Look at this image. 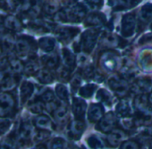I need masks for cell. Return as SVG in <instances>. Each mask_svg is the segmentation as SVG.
Wrapping results in <instances>:
<instances>
[{"instance_id":"cell-1","label":"cell","mask_w":152,"mask_h":149,"mask_svg":"<svg viewBox=\"0 0 152 149\" xmlns=\"http://www.w3.org/2000/svg\"><path fill=\"white\" fill-rule=\"evenodd\" d=\"M67 22L80 23L87 15V7L83 4H73L64 9Z\"/></svg>"},{"instance_id":"cell-2","label":"cell","mask_w":152,"mask_h":149,"mask_svg":"<svg viewBox=\"0 0 152 149\" xmlns=\"http://www.w3.org/2000/svg\"><path fill=\"white\" fill-rule=\"evenodd\" d=\"M98 37H99V32L95 29L88 30L83 33L81 39V47L85 53L89 54L93 50L97 43Z\"/></svg>"},{"instance_id":"cell-3","label":"cell","mask_w":152,"mask_h":149,"mask_svg":"<svg viewBox=\"0 0 152 149\" xmlns=\"http://www.w3.org/2000/svg\"><path fill=\"white\" fill-rule=\"evenodd\" d=\"M136 31V20L133 15H126L121 22V34L124 38H131Z\"/></svg>"},{"instance_id":"cell-4","label":"cell","mask_w":152,"mask_h":149,"mask_svg":"<svg viewBox=\"0 0 152 149\" xmlns=\"http://www.w3.org/2000/svg\"><path fill=\"white\" fill-rule=\"evenodd\" d=\"M100 64L107 71H115L119 65V58L112 52H106L100 57Z\"/></svg>"},{"instance_id":"cell-5","label":"cell","mask_w":152,"mask_h":149,"mask_svg":"<svg viewBox=\"0 0 152 149\" xmlns=\"http://www.w3.org/2000/svg\"><path fill=\"white\" fill-rule=\"evenodd\" d=\"M108 85L111 88V89L118 96L125 95L130 89L129 84L127 83L125 80L118 78V77H115V76L109 78Z\"/></svg>"},{"instance_id":"cell-6","label":"cell","mask_w":152,"mask_h":149,"mask_svg":"<svg viewBox=\"0 0 152 149\" xmlns=\"http://www.w3.org/2000/svg\"><path fill=\"white\" fill-rule=\"evenodd\" d=\"M79 32H80V30H78L77 28L62 27V28H58L56 31V36L59 41L64 42V43H68Z\"/></svg>"},{"instance_id":"cell-7","label":"cell","mask_w":152,"mask_h":149,"mask_svg":"<svg viewBox=\"0 0 152 149\" xmlns=\"http://www.w3.org/2000/svg\"><path fill=\"white\" fill-rule=\"evenodd\" d=\"M0 100H1V107H0V112L1 115L5 116L7 113H9L15 105V100L13 96L8 92H2L0 96Z\"/></svg>"},{"instance_id":"cell-8","label":"cell","mask_w":152,"mask_h":149,"mask_svg":"<svg viewBox=\"0 0 152 149\" xmlns=\"http://www.w3.org/2000/svg\"><path fill=\"white\" fill-rule=\"evenodd\" d=\"M106 23V16L102 13L94 12L90 14L85 20V25L91 28L101 27Z\"/></svg>"},{"instance_id":"cell-9","label":"cell","mask_w":152,"mask_h":149,"mask_svg":"<svg viewBox=\"0 0 152 149\" xmlns=\"http://www.w3.org/2000/svg\"><path fill=\"white\" fill-rule=\"evenodd\" d=\"M115 124V114L109 113L107 114L103 119L100 120L99 123L98 124V129L101 130L102 132H107L113 130V127Z\"/></svg>"},{"instance_id":"cell-10","label":"cell","mask_w":152,"mask_h":149,"mask_svg":"<svg viewBox=\"0 0 152 149\" xmlns=\"http://www.w3.org/2000/svg\"><path fill=\"white\" fill-rule=\"evenodd\" d=\"M87 105L86 102L82 98H74L72 101V113L75 118L82 119L85 115Z\"/></svg>"},{"instance_id":"cell-11","label":"cell","mask_w":152,"mask_h":149,"mask_svg":"<svg viewBox=\"0 0 152 149\" xmlns=\"http://www.w3.org/2000/svg\"><path fill=\"white\" fill-rule=\"evenodd\" d=\"M31 48V43L28 41V39L22 38L16 41L15 50H16V53L19 57H21V58L26 57L29 55Z\"/></svg>"},{"instance_id":"cell-12","label":"cell","mask_w":152,"mask_h":149,"mask_svg":"<svg viewBox=\"0 0 152 149\" xmlns=\"http://www.w3.org/2000/svg\"><path fill=\"white\" fill-rule=\"evenodd\" d=\"M125 137H126V135L122 129H115L111 130L110 133L107 135V140L109 145H111L112 146H115L118 144H120L121 142H123Z\"/></svg>"},{"instance_id":"cell-13","label":"cell","mask_w":152,"mask_h":149,"mask_svg":"<svg viewBox=\"0 0 152 149\" xmlns=\"http://www.w3.org/2000/svg\"><path fill=\"white\" fill-rule=\"evenodd\" d=\"M104 114L103 108L100 105L93 104L91 105L89 112H88V120L91 122H97L99 121Z\"/></svg>"},{"instance_id":"cell-14","label":"cell","mask_w":152,"mask_h":149,"mask_svg":"<svg viewBox=\"0 0 152 149\" xmlns=\"http://www.w3.org/2000/svg\"><path fill=\"white\" fill-rule=\"evenodd\" d=\"M62 59L64 67H66L70 71L74 68L76 63V57L74 56L73 53L71 50H69L68 48H64L62 50Z\"/></svg>"},{"instance_id":"cell-15","label":"cell","mask_w":152,"mask_h":149,"mask_svg":"<svg viewBox=\"0 0 152 149\" xmlns=\"http://www.w3.org/2000/svg\"><path fill=\"white\" fill-rule=\"evenodd\" d=\"M39 47L45 53H51L56 47V40L51 37H43L39 41Z\"/></svg>"},{"instance_id":"cell-16","label":"cell","mask_w":152,"mask_h":149,"mask_svg":"<svg viewBox=\"0 0 152 149\" xmlns=\"http://www.w3.org/2000/svg\"><path fill=\"white\" fill-rule=\"evenodd\" d=\"M33 91H34V86L31 82L23 81L20 89V96H21L22 102L24 103L25 101H27L31 97Z\"/></svg>"},{"instance_id":"cell-17","label":"cell","mask_w":152,"mask_h":149,"mask_svg":"<svg viewBox=\"0 0 152 149\" xmlns=\"http://www.w3.org/2000/svg\"><path fill=\"white\" fill-rule=\"evenodd\" d=\"M4 24L7 29L13 31H20L22 29L21 22L16 17L12 16V15L7 16L6 20L4 21Z\"/></svg>"},{"instance_id":"cell-18","label":"cell","mask_w":152,"mask_h":149,"mask_svg":"<svg viewBox=\"0 0 152 149\" xmlns=\"http://www.w3.org/2000/svg\"><path fill=\"white\" fill-rule=\"evenodd\" d=\"M132 112V105L129 100L127 99H123L116 107V113L120 115V116H124V117H127L129 114H131Z\"/></svg>"},{"instance_id":"cell-19","label":"cell","mask_w":152,"mask_h":149,"mask_svg":"<svg viewBox=\"0 0 152 149\" xmlns=\"http://www.w3.org/2000/svg\"><path fill=\"white\" fill-rule=\"evenodd\" d=\"M140 19L141 22H152V4H145L140 10Z\"/></svg>"},{"instance_id":"cell-20","label":"cell","mask_w":152,"mask_h":149,"mask_svg":"<svg viewBox=\"0 0 152 149\" xmlns=\"http://www.w3.org/2000/svg\"><path fill=\"white\" fill-rule=\"evenodd\" d=\"M41 62L48 69H54L58 64V57L56 55H45L41 57Z\"/></svg>"},{"instance_id":"cell-21","label":"cell","mask_w":152,"mask_h":149,"mask_svg":"<svg viewBox=\"0 0 152 149\" xmlns=\"http://www.w3.org/2000/svg\"><path fill=\"white\" fill-rule=\"evenodd\" d=\"M35 124L39 129H51L52 127L51 120L47 115H43V114L39 115L35 119Z\"/></svg>"},{"instance_id":"cell-22","label":"cell","mask_w":152,"mask_h":149,"mask_svg":"<svg viewBox=\"0 0 152 149\" xmlns=\"http://www.w3.org/2000/svg\"><path fill=\"white\" fill-rule=\"evenodd\" d=\"M85 129V123L81 120H75L71 123V133L73 136H81Z\"/></svg>"},{"instance_id":"cell-23","label":"cell","mask_w":152,"mask_h":149,"mask_svg":"<svg viewBox=\"0 0 152 149\" xmlns=\"http://www.w3.org/2000/svg\"><path fill=\"white\" fill-rule=\"evenodd\" d=\"M38 80L42 84H49L54 81V77L48 70H41L38 72Z\"/></svg>"},{"instance_id":"cell-24","label":"cell","mask_w":152,"mask_h":149,"mask_svg":"<svg viewBox=\"0 0 152 149\" xmlns=\"http://www.w3.org/2000/svg\"><path fill=\"white\" fill-rule=\"evenodd\" d=\"M56 93L58 98L64 102H68L69 101V91L66 88L65 85L64 84H58L56 87Z\"/></svg>"},{"instance_id":"cell-25","label":"cell","mask_w":152,"mask_h":149,"mask_svg":"<svg viewBox=\"0 0 152 149\" xmlns=\"http://www.w3.org/2000/svg\"><path fill=\"white\" fill-rule=\"evenodd\" d=\"M97 89V85L95 84H87L80 89V95L84 98H90L93 96L94 92Z\"/></svg>"},{"instance_id":"cell-26","label":"cell","mask_w":152,"mask_h":149,"mask_svg":"<svg viewBox=\"0 0 152 149\" xmlns=\"http://www.w3.org/2000/svg\"><path fill=\"white\" fill-rule=\"evenodd\" d=\"M102 44L107 47H115L118 44V39L115 34L107 33L102 38Z\"/></svg>"},{"instance_id":"cell-27","label":"cell","mask_w":152,"mask_h":149,"mask_svg":"<svg viewBox=\"0 0 152 149\" xmlns=\"http://www.w3.org/2000/svg\"><path fill=\"white\" fill-rule=\"evenodd\" d=\"M97 98L100 102H102V103H104L106 105H111V102H112L111 96L104 89H100V90L98 91V93H97Z\"/></svg>"},{"instance_id":"cell-28","label":"cell","mask_w":152,"mask_h":149,"mask_svg":"<svg viewBox=\"0 0 152 149\" xmlns=\"http://www.w3.org/2000/svg\"><path fill=\"white\" fill-rule=\"evenodd\" d=\"M1 85H2V89L3 90L11 89L15 85V81H14L13 77L11 75H7V76L6 77L2 76Z\"/></svg>"},{"instance_id":"cell-29","label":"cell","mask_w":152,"mask_h":149,"mask_svg":"<svg viewBox=\"0 0 152 149\" xmlns=\"http://www.w3.org/2000/svg\"><path fill=\"white\" fill-rule=\"evenodd\" d=\"M116 7L121 8H131L139 4L140 0H115Z\"/></svg>"},{"instance_id":"cell-30","label":"cell","mask_w":152,"mask_h":149,"mask_svg":"<svg viewBox=\"0 0 152 149\" xmlns=\"http://www.w3.org/2000/svg\"><path fill=\"white\" fill-rule=\"evenodd\" d=\"M46 108V105H44L43 101H38L31 105H30V111L34 114H40L43 113L44 109Z\"/></svg>"},{"instance_id":"cell-31","label":"cell","mask_w":152,"mask_h":149,"mask_svg":"<svg viewBox=\"0 0 152 149\" xmlns=\"http://www.w3.org/2000/svg\"><path fill=\"white\" fill-rule=\"evenodd\" d=\"M88 145L91 149H101L103 146L102 141L96 136H91L88 138Z\"/></svg>"},{"instance_id":"cell-32","label":"cell","mask_w":152,"mask_h":149,"mask_svg":"<svg viewBox=\"0 0 152 149\" xmlns=\"http://www.w3.org/2000/svg\"><path fill=\"white\" fill-rule=\"evenodd\" d=\"M31 132H32L31 126L29 125L28 123H24L20 130V137L22 139H28L31 137Z\"/></svg>"},{"instance_id":"cell-33","label":"cell","mask_w":152,"mask_h":149,"mask_svg":"<svg viewBox=\"0 0 152 149\" xmlns=\"http://www.w3.org/2000/svg\"><path fill=\"white\" fill-rule=\"evenodd\" d=\"M148 98L146 97V95H143V94H140L137 97H136V100H135V105L140 109V110H143L147 107L148 105Z\"/></svg>"},{"instance_id":"cell-34","label":"cell","mask_w":152,"mask_h":149,"mask_svg":"<svg viewBox=\"0 0 152 149\" xmlns=\"http://www.w3.org/2000/svg\"><path fill=\"white\" fill-rule=\"evenodd\" d=\"M50 149H68V147L66 142L63 138L58 137V138H55L52 141Z\"/></svg>"},{"instance_id":"cell-35","label":"cell","mask_w":152,"mask_h":149,"mask_svg":"<svg viewBox=\"0 0 152 149\" xmlns=\"http://www.w3.org/2000/svg\"><path fill=\"white\" fill-rule=\"evenodd\" d=\"M66 113H67V110H66V108H65L64 105L58 106V108L54 112L55 118H56V120L58 121H63L64 119L65 116H66Z\"/></svg>"},{"instance_id":"cell-36","label":"cell","mask_w":152,"mask_h":149,"mask_svg":"<svg viewBox=\"0 0 152 149\" xmlns=\"http://www.w3.org/2000/svg\"><path fill=\"white\" fill-rule=\"evenodd\" d=\"M84 2L87 7L94 10L101 8L104 5V0H84Z\"/></svg>"},{"instance_id":"cell-37","label":"cell","mask_w":152,"mask_h":149,"mask_svg":"<svg viewBox=\"0 0 152 149\" xmlns=\"http://www.w3.org/2000/svg\"><path fill=\"white\" fill-rule=\"evenodd\" d=\"M57 5L54 2H48L45 5L44 7V12L48 15H56L57 13Z\"/></svg>"},{"instance_id":"cell-38","label":"cell","mask_w":152,"mask_h":149,"mask_svg":"<svg viewBox=\"0 0 152 149\" xmlns=\"http://www.w3.org/2000/svg\"><path fill=\"white\" fill-rule=\"evenodd\" d=\"M15 44L16 43H15L14 39L10 36H7V37L3 38V48L6 51L12 50L14 48V47L15 46Z\"/></svg>"},{"instance_id":"cell-39","label":"cell","mask_w":152,"mask_h":149,"mask_svg":"<svg viewBox=\"0 0 152 149\" xmlns=\"http://www.w3.org/2000/svg\"><path fill=\"white\" fill-rule=\"evenodd\" d=\"M25 72L27 74H30V75H32V74L36 73V72H39V67L37 65V63L33 61H30L26 66H25Z\"/></svg>"},{"instance_id":"cell-40","label":"cell","mask_w":152,"mask_h":149,"mask_svg":"<svg viewBox=\"0 0 152 149\" xmlns=\"http://www.w3.org/2000/svg\"><path fill=\"white\" fill-rule=\"evenodd\" d=\"M10 68L15 71V72H21L23 71V64L20 62V60L13 58L10 61Z\"/></svg>"},{"instance_id":"cell-41","label":"cell","mask_w":152,"mask_h":149,"mask_svg":"<svg viewBox=\"0 0 152 149\" xmlns=\"http://www.w3.org/2000/svg\"><path fill=\"white\" fill-rule=\"evenodd\" d=\"M41 99H42L43 102L49 103V102H52V101L55 100V95H54V93L51 90L47 89L44 92H42V94H41Z\"/></svg>"},{"instance_id":"cell-42","label":"cell","mask_w":152,"mask_h":149,"mask_svg":"<svg viewBox=\"0 0 152 149\" xmlns=\"http://www.w3.org/2000/svg\"><path fill=\"white\" fill-rule=\"evenodd\" d=\"M120 149H140V146H139L137 142L132 141V140H129V141L124 142L121 145Z\"/></svg>"},{"instance_id":"cell-43","label":"cell","mask_w":152,"mask_h":149,"mask_svg":"<svg viewBox=\"0 0 152 149\" xmlns=\"http://www.w3.org/2000/svg\"><path fill=\"white\" fill-rule=\"evenodd\" d=\"M81 83H82V80H81V77L78 76V75H75L72 78V81H71V88L73 91H76L78 90L79 88L81 87Z\"/></svg>"},{"instance_id":"cell-44","label":"cell","mask_w":152,"mask_h":149,"mask_svg":"<svg viewBox=\"0 0 152 149\" xmlns=\"http://www.w3.org/2000/svg\"><path fill=\"white\" fill-rule=\"evenodd\" d=\"M58 76L62 81H67L70 77V70L66 67H62L58 71Z\"/></svg>"},{"instance_id":"cell-45","label":"cell","mask_w":152,"mask_h":149,"mask_svg":"<svg viewBox=\"0 0 152 149\" xmlns=\"http://www.w3.org/2000/svg\"><path fill=\"white\" fill-rule=\"evenodd\" d=\"M55 20H56V22H60V23L67 22V19H66V15H65V12H64V10H62V11H59V12H57V13L55 15Z\"/></svg>"},{"instance_id":"cell-46","label":"cell","mask_w":152,"mask_h":149,"mask_svg":"<svg viewBox=\"0 0 152 149\" xmlns=\"http://www.w3.org/2000/svg\"><path fill=\"white\" fill-rule=\"evenodd\" d=\"M83 75L87 79H91L94 77V69L92 66H87L83 71Z\"/></svg>"},{"instance_id":"cell-47","label":"cell","mask_w":152,"mask_h":149,"mask_svg":"<svg viewBox=\"0 0 152 149\" xmlns=\"http://www.w3.org/2000/svg\"><path fill=\"white\" fill-rule=\"evenodd\" d=\"M48 137H49V133H48L46 129H42V130L39 131V132L36 134L35 138L38 139V140H39V141H41V140H44V139L48 138Z\"/></svg>"},{"instance_id":"cell-48","label":"cell","mask_w":152,"mask_h":149,"mask_svg":"<svg viewBox=\"0 0 152 149\" xmlns=\"http://www.w3.org/2000/svg\"><path fill=\"white\" fill-rule=\"evenodd\" d=\"M121 123L123 125L124 128L125 129H132V127L133 126V121L132 119L128 118V117H125L124 119H123L121 121Z\"/></svg>"},{"instance_id":"cell-49","label":"cell","mask_w":152,"mask_h":149,"mask_svg":"<svg viewBox=\"0 0 152 149\" xmlns=\"http://www.w3.org/2000/svg\"><path fill=\"white\" fill-rule=\"evenodd\" d=\"M57 108H58V106H57V105H56V103L55 101H52V102H49V103L46 104V109L49 113H54Z\"/></svg>"},{"instance_id":"cell-50","label":"cell","mask_w":152,"mask_h":149,"mask_svg":"<svg viewBox=\"0 0 152 149\" xmlns=\"http://www.w3.org/2000/svg\"><path fill=\"white\" fill-rule=\"evenodd\" d=\"M140 41H142V43H152V34L145 35L140 39Z\"/></svg>"},{"instance_id":"cell-51","label":"cell","mask_w":152,"mask_h":149,"mask_svg":"<svg viewBox=\"0 0 152 149\" xmlns=\"http://www.w3.org/2000/svg\"><path fill=\"white\" fill-rule=\"evenodd\" d=\"M78 60H79V63H84L86 62V56H85L84 55H81L79 56Z\"/></svg>"},{"instance_id":"cell-52","label":"cell","mask_w":152,"mask_h":149,"mask_svg":"<svg viewBox=\"0 0 152 149\" xmlns=\"http://www.w3.org/2000/svg\"><path fill=\"white\" fill-rule=\"evenodd\" d=\"M147 133H148V136H151V137H152V126H150V127H148V129H147Z\"/></svg>"},{"instance_id":"cell-53","label":"cell","mask_w":152,"mask_h":149,"mask_svg":"<svg viewBox=\"0 0 152 149\" xmlns=\"http://www.w3.org/2000/svg\"><path fill=\"white\" fill-rule=\"evenodd\" d=\"M148 101H149V103L152 105V93L149 95V97H148Z\"/></svg>"},{"instance_id":"cell-54","label":"cell","mask_w":152,"mask_h":149,"mask_svg":"<svg viewBox=\"0 0 152 149\" xmlns=\"http://www.w3.org/2000/svg\"><path fill=\"white\" fill-rule=\"evenodd\" d=\"M150 29L152 30V22H151V24H150Z\"/></svg>"}]
</instances>
